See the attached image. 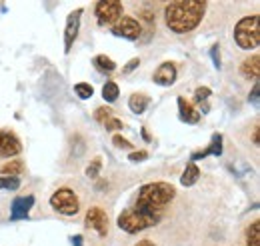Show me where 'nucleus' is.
Segmentation results:
<instances>
[{"instance_id":"20e7f679","label":"nucleus","mask_w":260,"mask_h":246,"mask_svg":"<svg viewBox=\"0 0 260 246\" xmlns=\"http://www.w3.org/2000/svg\"><path fill=\"white\" fill-rule=\"evenodd\" d=\"M234 40L240 48L252 50L258 48L260 44V28H258V14L242 18L234 28Z\"/></svg>"},{"instance_id":"bb28decb","label":"nucleus","mask_w":260,"mask_h":246,"mask_svg":"<svg viewBox=\"0 0 260 246\" xmlns=\"http://www.w3.org/2000/svg\"><path fill=\"white\" fill-rule=\"evenodd\" d=\"M210 96V88H206V86H202V88H198L194 94L196 102H202V100H206Z\"/></svg>"},{"instance_id":"1a4fd4ad","label":"nucleus","mask_w":260,"mask_h":246,"mask_svg":"<svg viewBox=\"0 0 260 246\" xmlns=\"http://www.w3.org/2000/svg\"><path fill=\"white\" fill-rule=\"evenodd\" d=\"M86 222V228H92V230H96L98 236H106L108 234V216L106 212L102 210V208H90L88 212H86V218H84Z\"/></svg>"},{"instance_id":"dca6fc26","label":"nucleus","mask_w":260,"mask_h":246,"mask_svg":"<svg viewBox=\"0 0 260 246\" xmlns=\"http://www.w3.org/2000/svg\"><path fill=\"white\" fill-rule=\"evenodd\" d=\"M150 104V98L148 96H144V94H132L128 100V106L132 108V112H136V114H142L144 110H146V106Z\"/></svg>"},{"instance_id":"0eeeda50","label":"nucleus","mask_w":260,"mask_h":246,"mask_svg":"<svg viewBox=\"0 0 260 246\" xmlns=\"http://www.w3.org/2000/svg\"><path fill=\"white\" fill-rule=\"evenodd\" d=\"M112 32L116 36H122V38H128V40H136L140 34H142V24L136 20V18H130V16H122L116 24Z\"/></svg>"},{"instance_id":"c756f323","label":"nucleus","mask_w":260,"mask_h":246,"mask_svg":"<svg viewBox=\"0 0 260 246\" xmlns=\"http://www.w3.org/2000/svg\"><path fill=\"white\" fill-rule=\"evenodd\" d=\"M258 96H260V86H258V82L254 84V88H252V93H250V102L254 104V106H258Z\"/></svg>"},{"instance_id":"39448f33","label":"nucleus","mask_w":260,"mask_h":246,"mask_svg":"<svg viewBox=\"0 0 260 246\" xmlns=\"http://www.w3.org/2000/svg\"><path fill=\"white\" fill-rule=\"evenodd\" d=\"M50 204H52V208L56 212H60L64 216H74L80 210V200L70 188H58L50 196Z\"/></svg>"},{"instance_id":"7ed1b4c3","label":"nucleus","mask_w":260,"mask_h":246,"mask_svg":"<svg viewBox=\"0 0 260 246\" xmlns=\"http://www.w3.org/2000/svg\"><path fill=\"white\" fill-rule=\"evenodd\" d=\"M176 196V190L174 186L168 184V182H150V184H144L138 190V196H136V204L144 206V208H150L154 212H162L166 210V206L172 202V198Z\"/></svg>"},{"instance_id":"cd10ccee","label":"nucleus","mask_w":260,"mask_h":246,"mask_svg":"<svg viewBox=\"0 0 260 246\" xmlns=\"http://www.w3.org/2000/svg\"><path fill=\"white\" fill-rule=\"evenodd\" d=\"M104 126H106V130H120V128H122V122L116 120V118H108V120L104 122Z\"/></svg>"},{"instance_id":"a211bd4d","label":"nucleus","mask_w":260,"mask_h":246,"mask_svg":"<svg viewBox=\"0 0 260 246\" xmlns=\"http://www.w3.org/2000/svg\"><path fill=\"white\" fill-rule=\"evenodd\" d=\"M246 246H260V222L254 220L246 230Z\"/></svg>"},{"instance_id":"473e14b6","label":"nucleus","mask_w":260,"mask_h":246,"mask_svg":"<svg viewBox=\"0 0 260 246\" xmlns=\"http://www.w3.org/2000/svg\"><path fill=\"white\" fill-rule=\"evenodd\" d=\"M136 246H156V244H154L152 240H140V242H138Z\"/></svg>"},{"instance_id":"f3484780","label":"nucleus","mask_w":260,"mask_h":246,"mask_svg":"<svg viewBox=\"0 0 260 246\" xmlns=\"http://www.w3.org/2000/svg\"><path fill=\"white\" fill-rule=\"evenodd\" d=\"M198 178H200V170H198V166H196L194 162H190V164L186 166L184 174L180 176V184H182V186H192Z\"/></svg>"},{"instance_id":"4be33fe9","label":"nucleus","mask_w":260,"mask_h":246,"mask_svg":"<svg viewBox=\"0 0 260 246\" xmlns=\"http://www.w3.org/2000/svg\"><path fill=\"white\" fill-rule=\"evenodd\" d=\"M20 186L18 176H0V190H16Z\"/></svg>"},{"instance_id":"2f4dec72","label":"nucleus","mask_w":260,"mask_h":246,"mask_svg":"<svg viewBox=\"0 0 260 246\" xmlns=\"http://www.w3.org/2000/svg\"><path fill=\"white\" fill-rule=\"evenodd\" d=\"M138 64H140V60H138V58H132V60H130L128 64L124 66V70H122V72H126V74H128V72H132V70H134Z\"/></svg>"},{"instance_id":"a878e982","label":"nucleus","mask_w":260,"mask_h":246,"mask_svg":"<svg viewBox=\"0 0 260 246\" xmlns=\"http://www.w3.org/2000/svg\"><path fill=\"white\" fill-rule=\"evenodd\" d=\"M112 142H114V146H118V148H132V144H130L126 138H122L120 134H116V136L112 138Z\"/></svg>"},{"instance_id":"4468645a","label":"nucleus","mask_w":260,"mask_h":246,"mask_svg":"<svg viewBox=\"0 0 260 246\" xmlns=\"http://www.w3.org/2000/svg\"><path fill=\"white\" fill-rule=\"evenodd\" d=\"M220 152H222V138H220V134H214V136H212V142H210V146H208V148H204V150H198V152L192 154V160L204 158L206 154H214V156H220Z\"/></svg>"},{"instance_id":"423d86ee","label":"nucleus","mask_w":260,"mask_h":246,"mask_svg":"<svg viewBox=\"0 0 260 246\" xmlns=\"http://www.w3.org/2000/svg\"><path fill=\"white\" fill-rule=\"evenodd\" d=\"M96 18H98V24L100 26H114L120 18H122V2L118 0H100L96 2Z\"/></svg>"},{"instance_id":"aec40b11","label":"nucleus","mask_w":260,"mask_h":246,"mask_svg":"<svg viewBox=\"0 0 260 246\" xmlns=\"http://www.w3.org/2000/svg\"><path fill=\"white\" fill-rule=\"evenodd\" d=\"M94 66H96L98 70H102V72H112V70L116 68L114 60H110V58L104 56V54H98L96 58H94Z\"/></svg>"},{"instance_id":"b1692460","label":"nucleus","mask_w":260,"mask_h":246,"mask_svg":"<svg viewBox=\"0 0 260 246\" xmlns=\"http://www.w3.org/2000/svg\"><path fill=\"white\" fill-rule=\"evenodd\" d=\"M100 166H102L100 158H96V160H92V162L88 164V168H86V176H88V178H96L98 172H100Z\"/></svg>"},{"instance_id":"7c9ffc66","label":"nucleus","mask_w":260,"mask_h":246,"mask_svg":"<svg viewBox=\"0 0 260 246\" xmlns=\"http://www.w3.org/2000/svg\"><path fill=\"white\" fill-rule=\"evenodd\" d=\"M210 54H212V60H214V66H216V68H220V56H218V46H212Z\"/></svg>"},{"instance_id":"72a5a7b5","label":"nucleus","mask_w":260,"mask_h":246,"mask_svg":"<svg viewBox=\"0 0 260 246\" xmlns=\"http://www.w3.org/2000/svg\"><path fill=\"white\" fill-rule=\"evenodd\" d=\"M252 138H254V144H258V126H254V134H252Z\"/></svg>"},{"instance_id":"6ab92c4d","label":"nucleus","mask_w":260,"mask_h":246,"mask_svg":"<svg viewBox=\"0 0 260 246\" xmlns=\"http://www.w3.org/2000/svg\"><path fill=\"white\" fill-rule=\"evenodd\" d=\"M24 170V162L22 160H10L6 166H2V174L4 176H16Z\"/></svg>"},{"instance_id":"9b49d317","label":"nucleus","mask_w":260,"mask_h":246,"mask_svg":"<svg viewBox=\"0 0 260 246\" xmlns=\"http://www.w3.org/2000/svg\"><path fill=\"white\" fill-rule=\"evenodd\" d=\"M152 80H154L156 84H160V86H170V84H174V80H176V66H174L172 62L160 64V66L156 68Z\"/></svg>"},{"instance_id":"f704fd0d","label":"nucleus","mask_w":260,"mask_h":246,"mask_svg":"<svg viewBox=\"0 0 260 246\" xmlns=\"http://www.w3.org/2000/svg\"><path fill=\"white\" fill-rule=\"evenodd\" d=\"M74 246H82V238L80 236H74Z\"/></svg>"},{"instance_id":"ddd939ff","label":"nucleus","mask_w":260,"mask_h":246,"mask_svg":"<svg viewBox=\"0 0 260 246\" xmlns=\"http://www.w3.org/2000/svg\"><path fill=\"white\" fill-rule=\"evenodd\" d=\"M178 112H180V118L186 124H196L200 120V112L196 110L186 98H182V96L178 98Z\"/></svg>"},{"instance_id":"f8f14e48","label":"nucleus","mask_w":260,"mask_h":246,"mask_svg":"<svg viewBox=\"0 0 260 246\" xmlns=\"http://www.w3.org/2000/svg\"><path fill=\"white\" fill-rule=\"evenodd\" d=\"M34 204V196H20L12 202V212H10V220H22L28 218V212Z\"/></svg>"},{"instance_id":"f03ea898","label":"nucleus","mask_w":260,"mask_h":246,"mask_svg":"<svg viewBox=\"0 0 260 246\" xmlns=\"http://www.w3.org/2000/svg\"><path fill=\"white\" fill-rule=\"evenodd\" d=\"M162 216L164 214H160V212L148 210V208H144V206H140V204L134 202L130 208L120 212L116 222H118V228H122L124 232L136 234V232H142V230H146V228L156 226V224L162 220Z\"/></svg>"},{"instance_id":"6e6552de","label":"nucleus","mask_w":260,"mask_h":246,"mask_svg":"<svg viewBox=\"0 0 260 246\" xmlns=\"http://www.w3.org/2000/svg\"><path fill=\"white\" fill-rule=\"evenodd\" d=\"M22 150V144L18 136L10 130H0V158H10L16 156Z\"/></svg>"},{"instance_id":"c85d7f7f","label":"nucleus","mask_w":260,"mask_h":246,"mask_svg":"<svg viewBox=\"0 0 260 246\" xmlns=\"http://www.w3.org/2000/svg\"><path fill=\"white\" fill-rule=\"evenodd\" d=\"M128 158L132 160V162H142V160H146V158H148V154L144 152V150H138V152L130 154Z\"/></svg>"},{"instance_id":"9d476101","label":"nucleus","mask_w":260,"mask_h":246,"mask_svg":"<svg viewBox=\"0 0 260 246\" xmlns=\"http://www.w3.org/2000/svg\"><path fill=\"white\" fill-rule=\"evenodd\" d=\"M80 18H82V10H74L68 14L66 18V28H64V52H70L76 36H78V28H80Z\"/></svg>"},{"instance_id":"412c9836","label":"nucleus","mask_w":260,"mask_h":246,"mask_svg":"<svg viewBox=\"0 0 260 246\" xmlns=\"http://www.w3.org/2000/svg\"><path fill=\"white\" fill-rule=\"evenodd\" d=\"M118 84H114V82H106L104 84V88H102V98L106 100V102H114L116 98H118Z\"/></svg>"},{"instance_id":"5701e85b","label":"nucleus","mask_w":260,"mask_h":246,"mask_svg":"<svg viewBox=\"0 0 260 246\" xmlns=\"http://www.w3.org/2000/svg\"><path fill=\"white\" fill-rule=\"evenodd\" d=\"M74 93L78 94L82 100H86V98H90V96L94 94V88H92L90 84H86V82H78V84L74 86Z\"/></svg>"},{"instance_id":"393cba45","label":"nucleus","mask_w":260,"mask_h":246,"mask_svg":"<svg viewBox=\"0 0 260 246\" xmlns=\"http://www.w3.org/2000/svg\"><path fill=\"white\" fill-rule=\"evenodd\" d=\"M110 114H112V110L110 108H98L96 112H94V118H96L98 122H106L108 118H110Z\"/></svg>"},{"instance_id":"2eb2a0df","label":"nucleus","mask_w":260,"mask_h":246,"mask_svg":"<svg viewBox=\"0 0 260 246\" xmlns=\"http://www.w3.org/2000/svg\"><path fill=\"white\" fill-rule=\"evenodd\" d=\"M240 72H242V76H246V78H258V72H260L258 56L246 58V60L242 62V66H240Z\"/></svg>"},{"instance_id":"f257e3e1","label":"nucleus","mask_w":260,"mask_h":246,"mask_svg":"<svg viewBox=\"0 0 260 246\" xmlns=\"http://www.w3.org/2000/svg\"><path fill=\"white\" fill-rule=\"evenodd\" d=\"M206 10V2L202 0H174L164 8L166 26L176 34H186L200 24Z\"/></svg>"}]
</instances>
